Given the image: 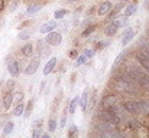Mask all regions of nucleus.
Wrapping results in <instances>:
<instances>
[{
  "mask_svg": "<svg viewBox=\"0 0 149 138\" xmlns=\"http://www.w3.org/2000/svg\"><path fill=\"white\" fill-rule=\"evenodd\" d=\"M99 117H100L101 121H104V122H107V124H110V125H116V124L119 122V117H117V114L113 112L110 108H107V109H104V111L99 112Z\"/></svg>",
  "mask_w": 149,
  "mask_h": 138,
  "instance_id": "nucleus-1",
  "label": "nucleus"
},
{
  "mask_svg": "<svg viewBox=\"0 0 149 138\" xmlns=\"http://www.w3.org/2000/svg\"><path fill=\"white\" fill-rule=\"evenodd\" d=\"M61 41H62V36H61L59 32H54V30H51L49 33H47V43H48V45L56 46V45L61 43Z\"/></svg>",
  "mask_w": 149,
  "mask_h": 138,
  "instance_id": "nucleus-2",
  "label": "nucleus"
},
{
  "mask_svg": "<svg viewBox=\"0 0 149 138\" xmlns=\"http://www.w3.org/2000/svg\"><path fill=\"white\" fill-rule=\"evenodd\" d=\"M125 109L127 111V112H130V114H138L141 109H142V104H139V102H136V101H127V102H125Z\"/></svg>",
  "mask_w": 149,
  "mask_h": 138,
  "instance_id": "nucleus-3",
  "label": "nucleus"
},
{
  "mask_svg": "<svg viewBox=\"0 0 149 138\" xmlns=\"http://www.w3.org/2000/svg\"><path fill=\"white\" fill-rule=\"evenodd\" d=\"M7 69H9V73H10L12 76H17V75L20 73V71H22V65H20L19 60H13V62L9 63Z\"/></svg>",
  "mask_w": 149,
  "mask_h": 138,
  "instance_id": "nucleus-4",
  "label": "nucleus"
},
{
  "mask_svg": "<svg viewBox=\"0 0 149 138\" xmlns=\"http://www.w3.org/2000/svg\"><path fill=\"white\" fill-rule=\"evenodd\" d=\"M138 60L142 65V68L149 73V55L146 52H139L138 53Z\"/></svg>",
  "mask_w": 149,
  "mask_h": 138,
  "instance_id": "nucleus-5",
  "label": "nucleus"
},
{
  "mask_svg": "<svg viewBox=\"0 0 149 138\" xmlns=\"http://www.w3.org/2000/svg\"><path fill=\"white\" fill-rule=\"evenodd\" d=\"M111 7H113L111 1H103V3H100L99 9H97L99 16H107V14H109V12L111 10Z\"/></svg>",
  "mask_w": 149,
  "mask_h": 138,
  "instance_id": "nucleus-6",
  "label": "nucleus"
},
{
  "mask_svg": "<svg viewBox=\"0 0 149 138\" xmlns=\"http://www.w3.org/2000/svg\"><path fill=\"white\" fill-rule=\"evenodd\" d=\"M135 38V30L132 27H127L125 32H123V38H122V45L126 46L132 39Z\"/></svg>",
  "mask_w": 149,
  "mask_h": 138,
  "instance_id": "nucleus-7",
  "label": "nucleus"
},
{
  "mask_svg": "<svg viewBox=\"0 0 149 138\" xmlns=\"http://www.w3.org/2000/svg\"><path fill=\"white\" fill-rule=\"evenodd\" d=\"M38 68H39V59H33V60H31V63L26 66L25 73H26V75H33V73H36Z\"/></svg>",
  "mask_w": 149,
  "mask_h": 138,
  "instance_id": "nucleus-8",
  "label": "nucleus"
},
{
  "mask_svg": "<svg viewBox=\"0 0 149 138\" xmlns=\"http://www.w3.org/2000/svg\"><path fill=\"white\" fill-rule=\"evenodd\" d=\"M101 104H103V106L110 108V106H113V105L117 104V98H116L114 95H107V96H104V98L101 99Z\"/></svg>",
  "mask_w": 149,
  "mask_h": 138,
  "instance_id": "nucleus-9",
  "label": "nucleus"
},
{
  "mask_svg": "<svg viewBox=\"0 0 149 138\" xmlns=\"http://www.w3.org/2000/svg\"><path fill=\"white\" fill-rule=\"evenodd\" d=\"M117 30H119V25H117L116 20H113V22L104 29V35H107V36H113V35H116Z\"/></svg>",
  "mask_w": 149,
  "mask_h": 138,
  "instance_id": "nucleus-10",
  "label": "nucleus"
},
{
  "mask_svg": "<svg viewBox=\"0 0 149 138\" xmlns=\"http://www.w3.org/2000/svg\"><path fill=\"white\" fill-rule=\"evenodd\" d=\"M56 66V58H51L47 62V65L44 66V75H49L51 72L55 69Z\"/></svg>",
  "mask_w": 149,
  "mask_h": 138,
  "instance_id": "nucleus-11",
  "label": "nucleus"
},
{
  "mask_svg": "<svg viewBox=\"0 0 149 138\" xmlns=\"http://www.w3.org/2000/svg\"><path fill=\"white\" fill-rule=\"evenodd\" d=\"M12 102H13V93L12 91H6V93L3 95V106L9 109L12 106Z\"/></svg>",
  "mask_w": 149,
  "mask_h": 138,
  "instance_id": "nucleus-12",
  "label": "nucleus"
},
{
  "mask_svg": "<svg viewBox=\"0 0 149 138\" xmlns=\"http://www.w3.org/2000/svg\"><path fill=\"white\" fill-rule=\"evenodd\" d=\"M56 22L55 20H49V22H47L45 25H42L41 26V33H49L51 30H54L55 27H56Z\"/></svg>",
  "mask_w": 149,
  "mask_h": 138,
  "instance_id": "nucleus-13",
  "label": "nucleus"
},
{
  "mask_svg": "<svg viewBox=\"0 0 149 138\" xmlns=\"http://www.w3.org/2000/svg\"><path fill=\"white\" fill-rule=\"evenodd\" d=\"M136 12H138V3H132V4H129V6L126 7V10H125V16H126V17L133 16Z\"/></svg>",
  "mask_w": 149,
  "mask_h": 138,
  "instance_id": "nucleus-14",
  "label": "nucleus"
},
{
  "mask_svg": "<svg viewBox=\"0 0 149 138\" xmlns=\"http://www.w3.org/2000/svg\"><path fill=\"white\" fill-rule=\"evenodd\" d=\"M38 50H39V53H41V56L42 58H45V56H48L49 55V49L47 47V45H45V42H42V41H39L38 42Z\"/></svg>",
  "mask_w": 149,
  "mask_h": 138,
  "instance_id": "nucleus-15",
  "label": "nucleus"
},
{
  "mask_svg": "<svg viewBox=\"0 0 149 138\" xmlns=\"http://www.w3.org/2000/svg\"><path fill=\"white\" fill-rule=\"evenodd\" d=\"M87 104H88V89H86V91L83 92V96L80 99V105H81V109L83 111L87 109Z\"/></svg>",
  "mask_w": 149,
  "mask_h": 138,
  "instance_id": "nucleus-16",
  "label": "nucleus"
},
{
  "mask_svg": "<svg viewBox=\"0 0 149 138\" xmlns=\"http://www.w3.org/2000/svg\"><path fill=\"white\" fill-rule=\"evenodd\" d=\"M22 53H23L26 58H31L32 53H33V46L31 45V43H25V45L22 46Z\"/></svg>",
  "mask_w": 149,
  "mask_h": 138,
  "instance_id": "nucleus-17",
  "label": "nucleus"
},
{
  "mask_svg": "<svg viewBox=\"0 0 149 138\" xmlns=\"http://www.w3.org/2000/svg\"><path fill=\"white\" fill-rule=\"evenodd\" d=\"M13 127H15V124H13L12 121L4 122V125H3V135H9V134H12V133H13Z\"/></svg>",
  "mask_w": 149,
  "mask_h": 138,
  "instance_id": "nucleus-18",
  "label": "nucleus"
},
{
  "mask_svg": "<svg viewBox=\"0 0 149 138\" xmlns=\"http://www.w3.org/2000/svg\"><path fill=\"white\" fill-rule=\"evenodd\" d=\"M23 111H25V104L20 101V102L16 105V108H15V111H13V115H15V117H20V115H23Z\"/></svg>",
  "mask_w": 149,
  "mask_h": 138,
  "instance_id": "nucleus-19",
  "label": "nucleus"
},
{
  "mask_svg": "<svg viewBox=\"0 0 149 138\" xmlns=\"http://www.w3.org/2000/svg\"><path fill=\"white\" fill-rule=\"evenodd\" d=\"M33 105H35V99H31L29 102H28V106H26V109L23 111V115L28 118V117H31V114H32V111H33Z\"/></svg>",
  "mask_w": 149,
  "mask_h": 138,
  "instance_id": "nucleus-20",
  "label": "nucleus"
},
{
  "mask_svg": "<svg viewBox=\"0 0 149 138\" xmlns=\"http://www.w3.org/2000/svg\"><path fill=\"white\" fill-rule=\"evenodd\" d=\"M122 9H123V4H122V1H120L119 4H116L114 7H111V10L109 12V17H113V16H116V14H117V13H119Z\"/></svg>",
  "mask_w": 149,
  "mask_h": 138,
  "instance_id": "nucleus-21",
  "label": "nucleus"
},
{
  "mask_svg": "<svg viewBox=\"0 0 149 138\" xmlns=\"http://www.w3.org/2000/svg\"><path fill=\"white\" fill-rule=\"evenodd\" d=\"M31 36H32V30H31V29L22 30V32L19 33V39H20V41H28V39H31Z\"/></svg>",
  "mask_w": 149,
  "mask_h": 138,
  "instance_id": "nucleus-22",
  "label": "nucleus"
},
{
  "mask_svg": "<svg viewBox=\"0 0 149 138\" xmlns=\"http://www.w3.org/2000/svg\"><path fill=\"white\" fill-rule=\"evenodd\" d=\"M78 104H80V98H78V96L72 98V101H71V104H70V112H71V114H74V112H75V109H77Z\"/></svg>",
  "mask_w": 149,
  "mask_h": 138,
  "instance_id": "nucleus-23",
  "label": "nucleus"
},
{
  "mask_svg": "<svg viewBox=\"0 0 149 138\" xmlns=\"http://www.w3.org/2000/svg\"><path fill=\"white\" fill-rule=\"evenodd\" d=\"M39 9H41V4H29L28 9H26V13L28 14H35Z\"/></svg>",
  "mask_w": 149,
  "mask_h": 138,
  "instance_id": "nucleus-24",
  "label": "nucleus"
},
{
  "mask_svg": "<svg viewBox=\"0 0 149 138\" xmlns=\"http://www.w3.org/2000/svg\"><path fill=\"white\" fill-rule=\"evenodd\" d=\"M67 13H68L67 9H58V10L54 13V17H55V19H62V17H65Z\"/></svg>",
  "mask_w": 149,
  "mask_h": 138,
  "instance_id": "nucleus-25",
  "label": "nucleus"
},
{
  "mask_svg": "<svg viewBox=\"0 0 149 138\" xmlns=\"http://www.w3.org/2000/svg\"><path fill=\"white\" fill-rule=\"evenodd\" d=\"M87 60H88V58L83 53V55H80V56L77 58V60H75V66H81V65H84Z\"/></svg>",
  "mask_w": 149,
  "mask_h": 138,
  "instance_id": "nucleus-26",
  "label": "nucleus"
},
{
  "mask_svg": "<svg viewBox=\"0 0 149 138\" xmlns=\"http://www.w3.org/2000/svg\"><path fill=\"white\" fill-rule=\"evenodd\" d=\"M56 127H58V124H56L55 118H51L49 122H48V131H49V133H54V131L56 130Z\"/></svg>",
  "mask_w": 149,
  "mask_h": 138,
  "instance_id": "nucleus-27",
  "label": "nucleus"
},
{
  "mask_svg": "<svg viewBox=\"0 0 149 138\" xmlns=\"http://www.w3.org/2000/svg\"><path fill=\"white\" fill-rule=\"evenodd\" d=\"M75 135H78V128H77V125H71L70 131H68V137H75Z\"/></svg>",
  "mask_w": 149,
  "mask_h": 138,
  "instance_id": "nucleus-28",
  "label": "nucleus"
},
{
  "mask_svg": "<svg viewBox=\"0 0 149 138\" xmlns=\"http://www.w3.org/2000/svg\"><path fill=\"white\" fill-rule=\"evenodd\" d=\"M94 30H96V26L93 25V26H90V27H87V29H86V30L83 32V36H84V38H87V36H90V35H91V33H93Z\"/></svg>",
  "mask_w": 149,
  "mask_h": 138,
  "instance_id": "nucleus-29",
  "label": "nucleus"
},
{
  "mask_svg": "<svg viewBox=\"0 0 149 138\" xmlns=\"http://www.w3.org/2000/svg\"><path fill=\"white\" fill-rule=\"evenodd\" d=\"M107 45H109V42H106V41H100V42H97V45H96V49H97V50H101V49H104Z\"/></svg>",
  "mask_w": 149,
  "mask_h": 138,
  "instance_id": "nucleus-30",
  "label": "nucleus"
},
{
  "mask_svg": "<svg viewBox=\"0 0 149 138\" xmlns=\"http://www.w3.org/2000/svg\"><path fill=\"white\" fill-rule=\"evenodd\" d=\"M117 22V25H119V27H123V26H126L127 25V17L125 16V17H122V19H119V20H116Z\"/></svg>",
  "mask_w": 149,
  "mask_h": 138,
  "instance_id": "nucleus-31",
  "label": "nucleus"
},
{
  "mask_svg": "<svg viewBox=\"0 0 149 138\" xmlns=\"http://www.w3.org/2000/svg\"><path fill=\"white\" fill-rule=\"evenodd\" d=\"M6 88H7V91H13V88H15V79H9L6 82Z\"/></svg>",
  "mask_w": 149,
  "mask_h": 138,
  "instance_id": "nucleus-32",
  "label": "nucleus"
},
{
  "mask_svg": "<svg viewBox=\"0 0 149 138\" xmlns=\"http://www.w3.org/2000/svg\"><path fill=\"white\" fill-rule=\"evenodd\" d=\"M83 53L90 59V58H93V56H94V49H84V52H83Z\"/></svg>",
  "mask_w": 149,
  "mask_h": 138,
  "instance_id": "nucleus-33",
  "label": "nucleus"
},
{
  "mask_svg": "<svg viewBox=\"0 0 149 138\" xmlns=\"http://www.w3.org/2000/svg\"><path fill=\"white\" fill-rule=\"evenodd\" d=\"M42 134H44V133H42V130H41V127H39V128H35V131H33V133H32V137H42Z\"/></svg>",
  "mask_w": 149,
  "mask_h": 138,
  "instance_id": "nucleus-34",
  "label": "nucleus"
},
{
  "mask_svg": "<svg viewBox=\"0 0 149 138\" xmlns=\"http://www.w3.org/2000/svg\"><path fill=\"white\" fill-rule=\"evenodd\" d=\"M125 55H126V52H122V53H119V56H117V58H116V60H114V65H117V63H119V62H120V60L125 58Z\"/></svg>",
  "mask_w": 149,
  "mask_h": 138,
  "instance_id": "nucleus-35",
  "label": "nucleus"
},
{
  "mask_svg": "<svg viewBox=\"0 0 149 138\" xmlns=\"http://www.w3.org/2000/svg\"><path fill=\"white\" fill-rule=\"evenodd\" d=\"M42 125V119H36L35 122H33V128H39Z\"/></svg>",
  "mask_w": 149,
  "mask_h": 138,
  "instance_id": "nucleus-36",
  "label": "nucleus"
},
{
  "mask_svg": "<svg viewBox=\"0 0 149 138\" xmlns=\"http://www.w3.org/2000/svg\"><path fill=\"white\" fill-rule=\"evenodd\" d=\"M16 99H17V102H20V101L23 99V92H19L17 96H16Z\"/></svg>",
  "mask_w": 149,
  "mask_h": 138,
  "instance_id": "nucleus-37",
  "label": "nucleus"
},
{
  "mask_svg": "<svg viewBox=\"0 0 149 138\" xmlns=\"http://www.w3.org/2000/svg\"><path fill=\"white\" fill-rule=\"evenodd\" d=\"M65 121H67V115L64 114V115H62V119H61V127H64V125H65Z\"/></svg>",
  "mask_w": 149,
  "mask_h": 138,
  "instance_id": "nucleus-38",
  "label": "nucleus"
},
{
  "mask_svg": "<svg viewBox=\"0 0 149 138\" xmlns=\"http://www.w3.org/2000/svg\"><path fill=\"white\" fill-rule=\"evenodd\" d=\"M70 56H71L72 59H75V56H77V50H71V52H70Z\"/></svg>",
  "mask_w": 149,
  "mask_h": 138,
  "instance_id": "nucleus-39",
  "label": "nucleus"
},
{
  "mask_svg": "<svg viewBox=\"0 0 149 138\" xmlns=\"http://www.w3.org/2000/svg\"><path fill=\"white\" fill-rule=\"evenodd\" d=\"M4 10V0H0V12Z\"/></svg>",
  "mask_w": 149,
  "mask_h": 138,
  "instance_id": "nucleus-40",
  "label": "nucleus"
},
{
  "mask_svg": "<svg viewBox=\"0 0 149 138\" xmlns=\"http://www.w3.org/2000/svg\"><path fill=\"white\" fill-rule=\"evenodd\" d=\"M145 52H146V53L149 55V42L146 43V45H145Z\"/></svg>",
  "mask_w": 149,
  "mask_h": 138,
  "instance_id": "nucleus-41",
  "label": "nucleus"
},
{
  "mask_svg": "<svg viewBox=\"0 0 149 138\" xmlns=\"http://www.w3.org/2000/svg\"><path fill=\"white\" fill-rule=\"evenodd\" d=\"M70 3H74V1H80V0H68Z\"/></svg>",
  "mask_w": 149,
  "mask_h": 138,
  "instance_id": "nucleus-42",
  "label": "nucleus"
},
{
  "mask_svg": "<svg viewBox=\"0 0 149 138\" xmlns=\"http://www.w3.org/2000/svg\"><path fill=\"white\" fill-rule=\"evenodd\" d=\"M119 1H125V0H119Z\"/></svg>",
  "mask_w": 149,
  "mask_h": 138,
  "instance_id": "nucleus-43",
  "label": "nucleus"
}]
</instances>
